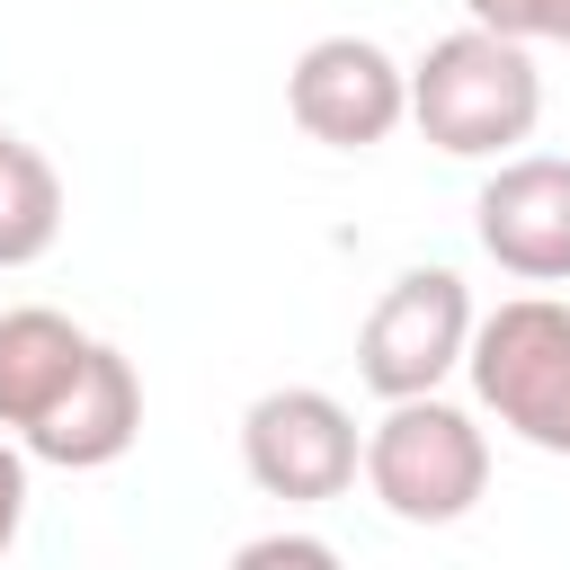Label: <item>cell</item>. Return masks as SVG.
<instances>
[{
  "label": "cell",
  "instance_id": "obj_1",
  "mask_svg": "<svg viewBox=\"0 0 570 570\" xmlns=\"http://www.w3.org/2000/svg\"><path fill=\"white\" fill-rule=\"evenodd\" d=\"M410 125L445 160H508L543 125V71L534 45L499 27H454L410 62Z\"/></svg>",
  "mask_w": 570,
  "mask_h": 570
},
{
  "label": "cell",
  "instance_id": "obj_2",
  "mask_svg": "<svg viewBox=\"0 0 570 570\" xmlns=\"http://www.w3.org/2000/svg\"><path fill=\"white\" fill-rule=\"evenodd\" d=\"M356 472H365V490L392 525H454L490 490V436L463 401L410 392V401H383V419L365 428Z\"/></svg>",
  "mask_w": 570,
  "mask_h": 570
},
{
  "label": "cell",
  "instance_id": "obj_3",
  "mask_svg": "<svg viewBox=\"0 0 570 570\" xmlns=\"http://www.w3.org/2000/svg\"><path fill=\"white\" fill-rule=\"evenodd\" d=\"M463 374H472V401H481L517 445L570 463V303H552V294H508L499 312L472 321Z\"/></svg>",
  "mask_w": 570,
  "mask_h": 570
},
{
  "label": "cell",
  "instance_id": "obj_4",
  "mask_svg": "<svg viewBox=\"0 0 570 570\" xmlns=\"http://www.w3.org/2000/svg\"><path fill=\"white\" fill-rule=\"evenodd\" d=\"M356 463H365V436H356L347 401L321 392V383H276V392H258L240 410V472L276 508L347 499L356 490Z\"/></svg>",
  "mask_w": 570,
  "mask_h": 570
},
{
  "label": "cell",
  "instance_id": "obj_5",
  "mask_svg": "<svg viewBox=\"0 0 570 570\" xmlns=\"http://www.w3.org/2000/svg\"><path fill=\"white\" fill-rule=\"evenodd\" d=\"M472 285L454 276V267H401L383 294H374V312H365V330H356V383L374 392V401H410V392H445V374L463 365V347H472Z\"/></svg>",
  "mask_w": 570,
  "mask_h": 570
},
{
  "label": "cell",
  "instance_id": "obj_6",
  "mask_svg": "<svg viewBox=\"0 0 570 570\" xmlns=\"http://www.w3.org/2000/svg\"><path fill=\"white\" fill-rule=\"evenodd\" d=\"M285 116L330 151H374L410 125V62L374 36H312L285 71Z\"/></svg>",
  "mask_w": 570,
  "mask_h": 570
},
{
  "label": "cell",
  "instance_id": "obj_7",
  "mask_svg": "<svg viewBox=\"0 0 570 570\" xmlns=\"http://www.w3.org/2000/svg\"><path fill=\"white\" fill-rule=\"evenodd\" d=\"M472 232L517 285H570V160L508 151L472 196Z\"/></svg>",
  "mask_w": 570,
  "mask_h": 570
},
{
  "label": "cell",
  "instance_id": "obj_8",
  "mask_svg": "<svg viewBox=\"0 0 570 570\" xmlns=\"http://www.w3.org/2000/svg\"><path fill=\"white\" fill-rule=\"evenodd\" d=\"M134 436H142V383H134V365L98 338L89 365L71 374V392H62L18 445H27L36 463H53V472H107V463L134 454Z\"/></svg>",
  "mask_w": 570,
  "mask_h": 570
},
{
  "label": "cell",
  "instance_id": "obj_9",
  "mask_svg": "<svg viewBox=\"0 0 570 570\" xmlns=\"http://www.w3.org/2000/svg\"><path fill=\"white\" fill-rule=\"evenodd\" d=\"M89 330L71 321V312H53V303H9L0 312V436H27L62 392H71V374L89 365Z\"/></svg>",
  "mask_w": 570,
  "mask_h": 570
},
{
  "label": "cell",
  "instance_id": "obj_10",
  "mask_svg": "<svg viewBox=\"0 0 570 570\" xmlns=\"http://www.w3.org/2000/svg\"><path fill=\"white\" fill-rule=\"evenodd\" d=\"M53 240H62V178L36 142H9L0 151V276L36 267Z\"/></svg>",
  "mask_w": 570,
  "mask_h": 570
},
{
  "label": "cell",
  "instance_id": "obj_11",
  "mask_svg": "<svg viewBox=\"0 0 570 570\" xmlns=\"http://www.w3.org/2000/svg\"><path fill=\"white\" fill-rule=\"evenodd\" d=\"M472 27H499L517 45H570V0H463Z\"/></svg>",
  "mask_w": 570,
  "mask_h": 570
},
{
  "label": "cell",
  "instance_id": "obj_12",
  "mask_svg": "<svg viewBox=\"0 0 570 570\" xmlns=\"http://www.w3.org/2000/svg\"><path fill=\"white\" fill-rule=\"evenodd\" d=\"M232 561H240V570H276V561H294V570H330L338 543H321V534H249Z\"/></svg>",
  "mask_w": 570,
  "mask_h": 570
},
{
  "label": "cell",
  "instance_id": "obj_13",
  "mask_svg": "<svg viewBox=\"0 0 570 570\" xmlns=\"http://www.w3.org/2000/svg\"><path fill=\"white\" fill-rule=\"evenodd\" d=\"M27 499H36V454H27L18 436H0V552L18 543V525H27Z\"/></svg>",
  "mask_w": 570,
  "mask_h": 570
},
{
  "label": "cell",
  "instance_id": "obj_14",
  "mask_svg": "<svg viewBox=\"0 0 570 570\" xmlns=\"http://www.w3.org/2000/svg\"><path fill=\"white\" fill-rule=\"evenodd\" d=\"M9 142H18V134H9V125H0V151H9Z\"/></svg>",
  "mask_w": 570,
  "mask_h": 570
}]
</instances>
